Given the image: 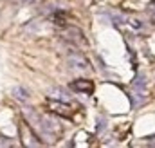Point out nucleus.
<instances>
[{"mask_svg": "<svg viewBox=\"0 0 155 148\" xmlns=\"http://www.w3.org/2000/svg\"><path fill=\"white\" fill-rule=\"evenodd\" d=\"M67 62H69V65H71L72 69H78V71H88V69H90L88 60H87L81 52L74 51V49H71V51L67 52Z\"/></svg>", "mask_w": 155, "mask_h": 148, "instance_id": "f257e3e1", "label": "nucleus"}, {"mask_svg": "<svg viewBox=\"0 0 155 148\" xmlns=\"http://www.w3.org/2000/svg\"><path fill=\"white\" fill-rule=\"evenodd\" d=\"M18 4H33V2H36V0H16Z\"/></svg>", "mask_w": 155, "mask_h": 148, "instance_id": "6e6552de", "label": "nucleus"}, {"mask_svg": "<svg viewBox=\"0 0 155 148\" xmlns=\"http://www.w3.org/2000/svg\"><path fill=\"white\" fill-rule=\"evenodd\" d=\"M134 87H135V89H143V87H144V78H143V76H139V78L135 79Z\"/></svg>", "mask_w": 155, "mask_h": 148, "instance_id": "423d86ee", "label": "nucleus"}, {"mask_svg": "<svg viewBox=\"0 0 155 148\" xmlns=\"http://www.w3.org/2000/svg\"><path fill=\"white\" fill-rule=\"evenodd\" d=\"M132 27H135V29H141V22H139V20H132Z\"/></svg>", "mask_w": 155, "mask_h": 148, "instance_id": "0eeeda50", "label": "nucleus"}, {"mask_svg": "<svg viewBox=\"0 0 155 148\" xmlns=\"http://www.w3.org/2000/svg\"><path fill=\"white\" fill-rule=\"evenodd\" d=\"M49 105H51L52 109H56L58 114H61V116H65V117H71V107L61 105L60 101H49Z\"/></svg>", "mask_w": 155, "mask_h": 148, "instance_id": "20e7f679", "label": "nucleus"}, {"mask_svg": "<svg viewBox=\"0 0 155 148\" xmlns=\"http://www.w3.org/2000/svg\"><path fill=\"white\" fill-rule=\"evenodd\" d=\"M72 87H74L76 92H85V94H90L94 90V83L88 81V79H76Z\"/></svg>", "mask_w": 155, "mask_h": 148, "instance_id": "f03ea898", "label": "nucleus"}, {"mask_svg": "<svg viewBox=\"0 0 155 148\" xmlns=\"http://www.w3.org/2000/svg\"><path fill=\"white\" fill-rule=\"evenodd\" d=\"M49 94H56V96H52V98H56V99H60V101H67V92H65L63 89H51Z\"/></svg>", "mask_w": 155, "mask_h": 148, "instance_id": "39448f33", "label": "nucleus"}, {"mask_svg": "<svg viewBox=\"0 0 155 148\" xmlns=\"http://www.w3.org/2000/svg\"><path fill=\"white\" fill-rule=\"evenodd\" d=\"M13 96H15V99L22 101V103L29 101V92H27L24 87H15V89H13Z\"/></svg>", "mask_w": 155, "mask_h": 148, "instance_id": "7ed1b4c3", "label": "nucleus"}]
</instances>
